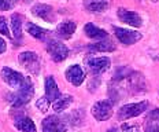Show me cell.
Instances as JSON below:
<instances>
[{
	"label": "cell",
	"instance_id": "1",
	"mask_svg": "<svg viewBox=\"0 0 159 132\" xmlns=\"http://www.w3.org/2000/svg\"><path fill=\"white\" fill-rule=\"evenodd\" d=\"M33 94H34V88H33L32 81L29 78H26L25 84L22 87H19L15 92L8 94L7 99L14 109H21L30 102V99L33 98Z\"/></svg>",
	"mask_w": 159,
	"mask_h": 132
},
{
	"label": "cell",
	"instance_id": "2",
	"mask_svg": "<svg viewBox=\"0 0 159 132\" xmlns=\"http://www.w3.org/2000/svg\"><path fill=\"white\" fill-rule=\"evenodd\" d=\"M148 107V102H137V103H129L124 105L121 109L118 110V120L119 121H126L129 118H133L140 116L141 113H144L145 109Z\"/></svg>",
	"mask_w": 159,
	"mask_h": 132
},
{
	"label": "cell",
	"instance_id": "3",
	"mask_svg": "<svg viewBox=\"0 0 159 132\" xmlns=\"http://www.w3.org/2000/svg\"><path fill=\"white\" fill-rule=\"evenodd\" d=\"M45 48H47L48 54L51 55L52 61H55V62H62L69 57V48L66 47V44H63V43L59 41V40H56V39L48 40Z\"/></svg>",
	"mask_w": 159,
	"mask_h": 132
},
{
	"label": "cell",
	"instance_id": "4",
	"mask_svg": "<svg viewBox=\"0 0 159 132\" xmlns=\"http://www.w3.org/2000/svg\"><path fill=\"white\" fill-rule=\"evenodd\" d=\"M112 32H114L115 37L124 45H132V44H136L137 41L141 40V33H139L136 31H130V29H124V28L114 26Z\"/></svg>",
	"mask_w": 159,
	"mask_h": 132
},
{
	"label": "cell",
	"instance_id": "5",
	"mask_svg": "<svg viewBox=\"0 0 159 132\" xmlns=\"http://www.w3.org/2000/svg\"><path fill=\"white\" fill-rule=\"evenodd\" d=\"M18 61L30 73H39L40 72V58L36 52H32V51L21 52L18 57Z\"/></svg>",
	"mask_w": 159,
	"mask_h": 132
},
{
	"label": "cell",
	"instance_id": "6",
	"mask_svg": "<svg viewBox=\"0 0 159 132\" xmlns=\"http://www.w3.org/2000/svg\"><path fill=\"white\" fill-rule=\"evenodd\" d=\"M41 128L43 132H66L67 131V123L58 116H48L43 120Z\"/></svg>",
	"mask_w": 159,
	"mask_h": 132
},
{
	"label": "cell",
	"instance_id": "7",
	"mask_svg": "<svg viewBox=\"0 0 159 132\" xmlns=\"http://www.w3.org/2000/svg\"><path fill=\"white\" fill-rule=\"evenodd\" d=\"M92 116L98 121H106L112 116V105L108 101L96 102L92 106Z\"/></svg>",
	"mask_w": 159,
	"mask_h": 132
},
{
	"label": "cell",
	"instance_id": "8",
	"mask_svg": "<svg viewBox=\"0 0 159 132\" xmlns=\"http://www.w3.org/2000/svg\"><path fill=\"white\" fill-rule=\"evenodd\" d=\"M2 78L4 80L11 88H16L18 90L19 87L25 84L26 77H24L19 72H15L10 68H3L2 69Z\"/></svg>",
	"mask_w": 159,
	"mask_h": 132
},
{
	"label": "cell",
	"instance_id": "9",
	"mask_svg": "<svg viewBox=\"0 0 159 132\" xmlns=\"http://www.w3.org/2000/svg\"><path fill=\"white\" fill-rule=\"evenodd\" d=\"M117 15L119 18V21L124 22L129 26H133V28H140L143 25V19L141 16L134 11H130V10H126V8H118L117 11Z\"/></svg>",
	"mask_w": 159,
	"mask_h": 132
},
{
	"label": "cell",
	"instance_id": "10",
	"mask_svg": "<svg viewBox=\"0 0 159 132\" xmlns=\"http://www.w3.org/2000/svg\"><path fill=\"white\" fill-rule=\"evenodd\" d=\"M87 66L88 70L91 72L92 74H100L104 73L106 70H108L111 66V61L106 57L102 58H88L87 59Z\"/></svg>",
	"mask_w": 159,
	"mask_h": 132
},
{
	"label": "cell",
	"instance_id": "11",
	"mask_svg": "<svg viewBox=\"0 0 159 132\" xmlns=\"http://www.w3.org/2000/svg\"><path fill=\"white\" fill-rule=\"evenodd\" d=\"M16 113L14 116V125L22 132H37L36 125L32 121L30 117H28L24 111H19L18 109H15Z\"/></svg>",
	"mask_w": 159,
	"mask_h": 132
},
{
	"label": "cell",
	"instance_id": "12",
	"mask_svg": "<svg viewBox=\"0 0 159 132\" xmlns=\"http://www.w3.org/2000/svg\"><path fill=\"white\" fill-rule=\"evenodd\" d=\"M32 14L39 16L45 22H55V11L48 4H36L32 7Z\"/></svg>",
	"mask_w": 159,
	"mask_h": 132
},
{
	"label": "cell",
	"instance_id": "13",
	"mask_svg": "<svg viewBox=\"0 0 159 132\" xmlns=\"http://www.w3.org/2000/svg\"><path fill=\"white\" fill-rule=\"evenodd\" d=\"M66 80L70 81L75 87H80L85 80V72L80 65H71L66 70Z\"/></svg>",
	"mask_w": 159,
	"mask_h": 132
},
{
	"label": "cell",
	"instance_id": "14",
	"mask_svg": "<svg viewBox=\"0 0 159 132\" xmlns=\"http://www.w3.org/2000/svg\"><path fill=\"white\" fill-rule=\"evenodd\" d=\"M44 87H45V98L48 99L49 102H55L56 99L61 97V92H59L58 84L55 82L54 77L52 76H48L44 81Z\"/></svg>",
	"mask_w": 159,
	"mask_h": 132
},
{
	"label": "cell",
	"instance_id": "15",
	"mask_svg": "<svg viewBox=\"0 0 159 132\" xmlns=\"http://www.w3.org/2000/svg\"><path fill=\"white\" fill-rule=\"evenodd\" d=\"M111 6V0H84V7L89 12H103Z\"/></svg>",
	"mask_w": 159,
	"mask_h": 132
},
{
	"label": "cell",
	"instance_id": "16",
	"mask_svg": "<svg viewBox=\"0 0 159 132\" xmlns=\"http://www.w3.org/2000/svg\"><path fill=\"white\" fill-rule=\"evenodd\" d=\"M75 25L74 21H63L56 26V35L61 39H71V36L75 32Z\"/></svg>",
	"mask_w": 159,
	"mask_h": 132
},
{
	"label": "cell",
	"instance_id": "17",
	"mask_svg": "<svg viewBox=\"0 0 159 132\" xmlns=\"http://www.w3.org/2000/svg\"><path fill=\"white\" fill-rule=\"evenodd\" d=\"M84 32H85V35L88 36V37H91V39H96V40H103V39L107 37V32L104 31V29H100V28H98L96 25L93 24H87L84 26Z\"/></svg>",
	"mask_w": 159,
	"mask_h": 132
},
{
	"label": "cell",
	"instance_id": "18",
	"mask_svg": "<svg viewBox=\"0 0 159 132\" xmlns=\"http://www.w3.org/2000/svg\"><path fill=\"white\" fill-rule=\"evenodd\" d=\"M24 16L21 14H14L11 15V29H12V33H14V39L16 40H21L22 37V25H24Z\"/></svg>",
	"mask_w": 159,
	"mask_h": 132
},
{
	"label": "cell",
	"instance_id": "19",
	"mask_svg": "<svg viewBox=\"0 0 159 132\" xmlns=\"http://www.w3.org/2000/svg\"><path fill=\"white\" fill-rule=\"evenodd\" d=\"M26 31H28V33L32 36V37L37 39V40H45V39L49 36V33H51L49 31H47V29H43L34 24H30V22L26 25Z\"/></svg>",
	"mask_w": 159,
	"mask_h": 132
},
{
	"label": "cell",
	"instance_id": "20",
	"mask_svg": "<svg viewBox=\"0 0 159 132\" xmlns=\"http://www.w3.org/2000/svg\"><path fill=\"white\" fill-rule=\"evenodd\" d=\"M71 102H73L71 95H61L55 102H52V109H54L56 113H61V111H63L65 109L69 107V105Z\"/></svg>",
	"mask_w": 159,
	"mask_h": 132
},
{
	"label": "cell",
	"instance_id": "21",
	"mask_svg": "<svg viewBox=\"0 0 159 132\" xmlns=\"http://www.w3.org/2000/svg\"><path fill=\"white\" fill-rule=\"evenodd\" d=\"M89 50L91 51H99V52H111L115 50V45L111 41H99L89 45Z\"/></svg>",
	"mask_w": 159,
	"mask_h": 132
},
{
	"label": "cell",
	"instance_id": "22",
	"mask_svg": "<svg viewBox=\"0 0 159 132\" xmlns=\"http://www.w3.org/2000/svg\"><path fill=\"white\" fill-rule=\"evenodd\" d=\"M18 3V0H0V11H8L14 8V6Z\"/></svg>",
	"mask_w": 159,
	"mask_h": 132
},
{
	"label": "cell",
	"instance_id": "23",
	"mask_svg": "<svg viewBox=\"0 0 159 132\" xmlns=\"http://www.w3.org/2000/svg\"><path fill=\"white\" fill-rule=\"evenodd\" d=\"M0 33L6 37H11V33L8 31V26H7V21H6V16L0 15Z\"/></svg>",
	"mask_w": 159,
	"mask_h": 132
},
{
	"label": "cell",
	"instance_id": "24",
	"mask_svg": "<svg viewBox=\"0 0 159 132\" xmlns=\"http://www.w3.org/2000/svg\"><path fill=\"white\" fill-rule=\"evenodd\" d=\"M36 106L39 107V110L40 111H43V113H45V111L48 110V107H49V101L45 97H43V98H40L39 101H37V103H36Z\"/></svg>",
	"mask_w": 159,
	"mask_h": 132
},
{
	"label": "cell",
	"instance_id": "25",
	"mask_svg": "<svg viewBox=\"0 0 159 132\" xmlns=\"http://www.w3.org/2000/svg\"><path fill=\"white\" fill-rule=\"evenodd\" d=\"M147 120H148V123H157V121H159V109L151 110L147 116Z\"/></svg>",
	"mask_w": 159,
	"mask_h": 132
},
{
	"label": "cell",
	"instance_id": "26",
	"mask_svg": "<svg viewBox=\"0 0 159 132\" xmlns=\"http://www.w3.org/2000/svg\"><path fill=\"white\" fill-rule=\"evenodd\" d=\"M124 132H139V125H129V124H124L121 128Z\"/></svg>",
	"mask_w": 159,
	"mask_h": 132
},
{
	"label": "cell",
	"instance_id": "27",
	"mask_svg": "<svg viewBox=\"0 0 159 132\" xmlns=\"http://www.w3.org/2000/svg\"><path fill=\"white\" fill-rule=\"evenodd\" d=\"M144 132H159V125L157 123H148Z\"/></svg>",
	"mask_w": 159,
	"mask_h": 132
},
{
	"label": "cell",
	"instance_id": "28",
	"mask_svg": "<svg viewBox=\"0 0 159 132\" xmlns=\"http://www.w3.org/2000/svg\"><path fill=\"white\" fill-rule=\"evenodd\" d=\"M6 50H7V43L3 40L2 37H0V54H3V52H6Z\"/></svg>",
	"mask_w": 159,
	"mask_h": 132
},
{
	"label": "cell",
	"instance_id": "29",
	"mask_svg": "<svg viewBox=\"0 0 159 132\" xmlns=\"http://www.w3.org/2000/svg\"><path fill=\"white\" fill-rule=\"evenodd\" d=\"M106 132H119V130L118 128H115V127H112V128H108Z\"/></svg>",
	"mask_w": 159,
	"mask_h": 132
},
{
	"label": "cell",
	"instance_id": "30",
	"mask_svg": "<svg viewBox=\"0 0 159 132\" xmlns=\"http://www.w3.org/2000/svg\"><path fill=\"white\" fill-rule=\"evenodd\" d=\"M24 2H26V3H29V2H30V0H24Z\"/></svg>",
	"mask_w": 159,
	"mask_h": 132
}]
</instances>
